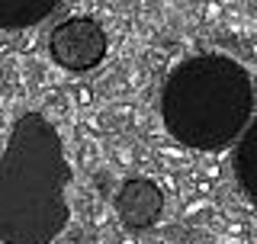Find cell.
<instances>
[{
    "instance_id": "8992f818",
    "label": "cell",
    "mask_w": 257,
    "mask_h": 244,
    "mask_svg": "<svg viewBox=\"0 0 257 244\" xmlns=\"http://www.w3.org/2000/svg\"><path fill=\"white\" fill-rule=\"evenodd\" d=\"M231 164H235V177H238L241 190L257 202V119L244 129V135H241V142H238V148H235V161H231Z\"/></svg>"
},
{
    "instance_id": "7a4b0ae2",
    "label": "cell",
    "mask_w": 257,
    "mask_h": 244,
    "mask_svg": "<svg viewBox=\"0 0 257 244\" xmlns=\"http://www.w3.org/2000/svg\"><path fill=\"white\" fill-rule=\"evenodd\" d=\"M254 87L247 71L225 55H193L180 61L161 90V119L180 145L222 151L247 129Z\"/></svg>"
},
{
    "instance_id": "5b68a950",
    "label": "cell",
    "mask_w": 257,
    "mask_h": 244,
    "mask_svg": "<svg viewBox=\"0 0 257 244\" xmlns=\"http://www.w3.org/2000/svg\"><path fill=\"white\" fill-rule=\"evenodd\" d=\"M61 0H0V29H26L42 23Z\"/></svg>"
},
{
    "instance_id": "277c9868",
    "label": "cell",
    "mask_w": 257,
    "mask_h": 244,
    "mask_svg": "<svg viewBox=\"0 0 257 244\" xmlns=\"http://www.w3.org/2000/svg\"><path fill=\"white\" fill-rule=\"evenodd\" d=\"M164 212V193L148 177H132L116 190V215L128 228H151Z\"/></svg>"
},
{
    "instance_id": "3957f363",
    "label": "cell",
    "mask_w": 257,
    "mask_h": 244,
    "mask_svg": "<svg viewBox=\"0 0 257 244\" xmlns=\"http://www.w3.org/2000/svg\"><path fill=\"white\" fill-rule=\"evenodd\" d=\"M106 29L93 20V16H68L48 36V52L58 68L71 71V74H84L93 71L96 64L106 58Z\"/></svg>"
},
{
    "instance_id": "6da1fadb",
    "label": "cell",
    "mask_w": 257,
    "mask_h": 244,
    "mask_svg": "<svg viewBox=\"0 0 257 244\" xmlns=\"http://www.w3.org/2000/svg\"><path fill=\"white\" fill-rule=\"evenodd\" d=\"M71 164L58 129L39 112L13 122L0 154V244H48L64 231Z\"/></svg>"
}]
</instances>
